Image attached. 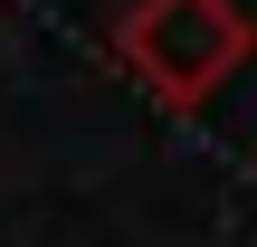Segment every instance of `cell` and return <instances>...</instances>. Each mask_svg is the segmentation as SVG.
<instances>
[{"label":"cell","instance_id":"obj_1","mask_svg":"<svg viewBox=\"0 0 257 247\" xmlns=\"http://www.w3.org/2000/svg\"><path fill=\"white\" fill-rule=\"evenodd\" d=\"M124 57L162 86V95H210L238 57H248V29H238V10L229 0H143L134 19H124Z\"/></svg>","mask_w":257,"mask_h":247}]
</instances>
